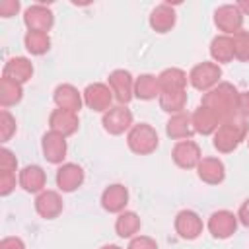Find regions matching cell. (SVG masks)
Returning <instances> with one entry per match:
<instances>
[{
  "label": "cell",
  "instance_id": "cell-14",
  "mask_svg": "<svg viewBox=\"0 0 249 249\" xmlns=\"http://www.w3.org/2000/svg\"><path fill=\"white\" fill-rule=\"evenodd\" d=\"M84 181V171L80 165L76 163H64L58 171H56V185L60 191L64 193H72L76 191Z\"/></svg>",
  "mask_w": 249,
  "mask_h": 249
},
{
  "label": "cell",
  "instance_id": "cell-33",
  "mask_svg": "<svg viewBox=\"0 0 249 249\" xmlns=\"http://www.w3.org/2000/svg\"><path fill=\"white\" fill-rule=\"evenodd\" d=\"M14 132H16V121H14V117L6 109H2V115H0V134H2V140L6 142Z\"/></svg>",
  "mask_w": 249,
  "mask_h": 249
},
{
  "label": "cell",
  "instance_id": "cell-20",
  "mask_svg": "<svg viewBox=\"0 0 249 249\" xmlns=\"http://www.w3.org/2000/svg\"><path fill=\"white\" fill-rule=\"evenodd\" d=\"M54 101H56L58 109H64V111H70V113H78L80 107H82V97H80L78 89L72 88L70 84L58 86L54 89Z\"/></svg>",
  "mask_w": 249,
  "mask_h": 249
},
{
  "label": "cell",
  "instance_id": "cell-28",
  "mask_svg": "<svg viewBox=\"0 0 249 249\" xmlns=\"http://www.w3.org/2000/svg\"><path fill=\"white\" fill-rule=\"evenodd\" d=\"M115 230L121 237H132L140 230V218L134 212H123L115 222Z\"/></svg>",
  "mask_w": 249,
  "mask_h": 249
},
{
  "label": "cell",
  "instance_id": "cell-37",
  "mask_svg": "<svg viewBox=\"0 0 249 249\" xmlns=\"http://www.w3.org/2000/svg\"><path fill=\"white\" fill-rule=\"evenodd\" d=\"M18 10H19V2H16V0H4L0 4V16L2 18H12V16H16Z\"/></svg>",
  "mask_w": 249,
  "mask_h": 249
},
{
  "label": "cell",
  "instance_id": "cell-23",
  "mask_svg": "<svg viewBox=\"0 0 249 249\" xmlns=\"http://www.w3.org/2000/svg\"><path fill=\"white\" fill-rule=\"evenodd\" d=\"M45 171L39 165H27L19 171V185L27 191V193H37L45 187Z\"/></svg>",
  "mask_w": 249,
  "mask_h": 249
},
{
  "label": "cell",
  "instance_id": "cell-9",
  "mask_svg": "<svg viewBox=\"0 0 249 249\" xmlns=\"http://www.w3.org/2000/svg\"><path fill=\"white\" fill-rule=\"evenodd\" d=\"M237 228V216H233L231 212L228 210H218L210 216L208 220V230L214 237L218 239H226L230 237Z\"/></svg>",
  "mask_w": 249,
  "mask_h": 249
},
{
  "label": "cell",
  "instance_id": "cell-39",
  "mask_svg": "<svg viewBox=\"0 0 249 249\" xmlns=\"http://www.w3.org/2000/svg\"><path fill=\"white\" fill-rule=\"evenodd\" d=\"M239 113L243 117H249V91L239 93Z\"/></svg>",
  "mask_w": 249,
  "mask_h": 249
},
{
  "label": "cell",
  "instance_id": "cell-7",
  "mask_svg": "<svg viewBox=\"0 0 249 249\" xmlns=\"http://www.w3.org/2000/svg\"><path fill=\"white\" fill-rule=\"evenodd\" d=\"M109 88L115 93V99L119 103H128L132 99L134 93V84H132V76L126 70H115L109 76Z\"/></svg>",
  "mask_w": 249,
  "mask_h": 249
},
{
  "label": "cell",
  "instance_id": "cell-13",
  "mask_svg": "<svg viewBox=\"0 0 249 249\" xmlns=\"http://www.w3.org/2000/svg\"><path fill=\"white\" fill-rule=\"evenodd\" d=\"M43 154L47 158V161L51 163H60L66 156V140L62 134L49 130L43 136Z\"/></svg>",
  "mask_w": 249,
  "mask_h": 249
},
{
  "label": "cell",
  "instance_id": "cell-34",
  "mask_svg": "<svg viewBox=\"0 0 249 249\" xmlns=\"http://www.w3.org/2000/svg\"><path fill=\"white\" fill-rule=\"evenodd\" d=\"M16 187V173L14 171H0V195H10Z\"/></svg>",
  "mask_w": 249,
  "mask_h": 249
},
{
  "label": "cell",
  "instance_id": "cell-22",
  "mask_svg": "<svg viewBox=\"0 0 249 249\" xmlns=\"http://www.w3.org/2000/svg\"><path fill=\"white\" fill-rule=\"evenodd\" d=\"M167 134L175 140H189L195 134L193 117L185 113H177L175 117H171L167 123Z\"/></svg>",
  "mask_w": 249,
  "mask_h": 249
},
{
  "label": "cell",
  "instance_id": "cell-18",
  "mask_svg": "<svg viewBox=\"0 0 249 249\" xmlns=\"http://www.w3.org/2000/svg\"><path fill=\"white\" fill-rule=\"evenodd\" d=\"M222 124V119L210 111L208 107L200 105L195 115H193V126H195V132H200V134H210L214 130H218V126Z\"/></svg>",
  "mask_w": 249,
  "mask_h": 249
},
{
  "label": "cell",
  "instance_id": "cell-31",
  "mask_svg": "<svg viewBox=\"0 0 249 249\" xmlns=\"http://www.w3.org/2000/svg\"><path fill=\"white\" fill-rule=\"evenodd\" d=\"M19 99H21V84H16V82L2 76V82H0V103H2V107L14 105Z\"/></svg>",
  "mask_w": 249,
  "mask_h": 249
},
{
  "label": "cell",
  "instance_id": "cell-40",
  "mask_svg": "<svg viewBox=\"0 0 249 249\" xmlns=\"http://www.w3.org/2000/svg\"><path fill=\"white\" fill-rule=\"evenodd\" d=\"M237 218L241 220V224L243 226H247L249 228V198L241 204V208H239V214H237Z\"/></svg>",
  "mask_w": 249,
  "mask_h": 249
},
{
  "label": "cell",
  "instance_id": "cell-38",
  "mask_svg": "<svg viewBox=\"0 0 249 249\" xmlns=\"http://www.w3.org/2000/svg\"><path fill=\"white\" fill-rule=\"evenodd\" d=\"M0 249H25V245L19 237H4L0 243Z\"/></svg>",
  "mask_w": 249,
  "mask_h": 249
},
{
  "label": "cell",
  "instance_id": "cell-5",
  "mask_svg": "<svg viewBox=\"0 0 249 249\" xmlns=\"http://www.w3.org/2000/svg\"><path fill=\"white\" fill-rule=\"evenodd\" d=\"M214 21L218 25L220 31L224 33H230V35H235L237 31H241V25H243V14L239 12L237 6H231V4H226V6H220L214 14Z\"/></svg>",
  "mask_w": 249,
  "mask_h": 249
},
{
  "label": "cell",
  "instance_id": "cell-29",
  "mask_svg": "<svg viewBox=\"0 0 249 249\" xmlns=\"http://www.w3.org/2000/svg\"><path fill=\"white\" fill-rule=\"evenodd\" d=\"M187 101L185 91H161L160 93V105L167 113H181Z\"/></svg>",
  "mask_w": 249,
  "mask_h": 249
},
{
  "label": "cell",
  "instance_id": "cell-6",
  "mask_svg": "<svg viewBox=\"0 0 249 249\" xmlns=\"http://www.w3.org/2000/svg\"><path fill=\"white\" fill-rule=\"evenodd\" d=\"M173 161L183 167V169H191L196 167L200 163V148L196 142L193 140H179L173 148Z\"/></svg>",
  "mask_w": 249,
  "mask_h": 249
},
{
  "label": "cell",
  "instance_id": "cell-4",
  "mask_svg": "<svg viewBox=\"0 0 249 249\" xmlns=\"http://www.w3.org/2000/svg\"><path fill=\"white\" fill-rule=\"evenodd\" d=\"M220 76H222V70L216 62H200L191 70L189 80H191L193 88L204 91V89H210L212 86H216Z\"/></svg>",
  "mask_w": 249,
  "mask_h": 249
},
{
  "label": "cell",
  "instance_id": "cell-25",
  "mask_svg": "<svg viewBox=\"0 0 249 249\" xmlns=\"http://www.w3.org/2000/svg\"><path fill=\"white\" fill-rule=\"evenodd\" d=\"M173 23H175V12H173V8H169L167 4L158 6V8L152 12V16H150V25H152L156 31H160V33L169 31V29L173 27Z\"/></svg>",
  "mask_w": 249,
  "mask_h": 249
},
{
  "label": "cell",
  "instance_id": "cell-3",
  "mask_svg": "<svg viewBox=\"0 0 249 249\" xmlns=\"http://www.w3.org/2000/svg\"><path fill=\"white\" fill-rule=\"evenodd\" d=\"M128 148L140 156L152 154L158 148V132L146 123L134 124L128 132Z\"/></svg>",
  "mask_w": 249,
  "mask_h": 249
},
{
  "label": "cell",
  "instance_id": "cell-1",
  "mask_svg": "<svg viewBox=\"0 0 249 249\" xmlns=\"http://www.w3.org/2000/svg\"><path fill=\"white\" fill-rule=\"evenodd\" d=\"M202 105L214 111L222 123H226L235 119V113L239 111V93L231 84H218L202 97Z\"/></svg>",
  "mask_w": 249,
  "mask_h": 249
},
{
  "label": "cell",
  "instance_id": "cell-19",
  "mask_svg": "<svg viewBox=\"0 0 249 249\" xmlns=\"http://www.w3.org/2000/svg\"><path fill=\"white\" fill-rule=\"evenodd\" d=\"M196 169H198V177H200L204 183H210V185L222 183L224 177H226L224 163H222L218 158H202L200 163L196 165Z\"/></svg>",
  "mask_w": 249,
  "mask_h": 249
},
{
  "label": "cell",
  "instance_id": "cell-21",
  "mask_svg": "<svg viewBox=\"0 0 249 249\" xmlns=\"http://www.w3.org/2000/svg\"><path fill=\"white\" fill-rule=\"evenodd\" d=\"M128 202V191L123 185H111L101 195V204L109 212H121Z\"/></svg>",
  "mask_w": 249,
  "mask_h": 249
},
{
  "label": "cell",
  "instance_id": "cell-11",
  "mask_svg": "<svg viewBox=\"0 0 249 249\" xmlns=\"http://www.w3.org/2000/svg\"><path fill=\"white\" fill-rule=\"evenodd\" d=\"M130 124H132V113H130L126 107H123V105L111 107V109L103 115V126H105V130L111 132V134H121V132H124Z\"/></svg>",
  "mask_w": 249,
  "mask_h": 249
},
{
  "label": "cell",
  "instance_id": "cell-32",
  "mask_svg": "<svg viewBox=\"0 0 249 249\" xmlns=\"http://www.w3.org/2000/svg\"><path fill=\"white\" fill-rule=\"evenodd\" d=\"M231 45H233V58L239 60H249V31H237L231 35Z\"/></svg>",
  "mask_w": 249,
  "mask_h": 249
},
{
  "label": "cell",
  "instance_id": "cell-36",
  "mask_svg": "<svg viewBox=\"0 0 249 249\" xmlns=\"http://www.w3.org/2000/svg\"><path fill=\"white\" fill-rule=\"evenodd\" d=\"M128 249H158V243L152 239V237H146V235H138L130 241Z\"/></svg>",
  "mask_w": 249,
  "mask_h": 249
},
{
  "label": "cell",
  "instance_id": "cell-15",
  "mask_svg": "<svg viewBox=\"0 0 249 249\" xmlns=\"http://www.w3.org/2000/svg\"><path fill=\"white\" fill-rule=\"evenodd\" d=\"M35 210L43 218L53 220V218H56L62 212V198L54 191H43L37 196V200H35Z\"/></svg>",
  "mask_w": 249,
  "mask_h": 249
},
{
  "label": "cell",
  "instance_id": "cell-27",
  "mask_svg": "<svg viewBox=\"0 0 249 249\" xmlns=\"http://www.w3.org/2000/svg\"><path fill=\"white\" fill-rule=\"evenodd\" d=\"M210 54L214 60L218 62H230L233 60V45H231V37L228 35H220L212 39L210 45Z\"/></svg>",
  "mask_w": 249,
  "mask_h": 249
},
{
  "label": "cell",
  "instance_id": "cell-12",
  "mask_svg": "<svg viewBox=\"0 0 249 249\" xmlns=\"http://www.w3.org/2000/svg\"><path fill=\"white\" fill-rule=\"evenodd\" d=\"M175 230L183 239H195L202 233V220L193 210H181L175 218Z\"/></svg>",
  "mask_w": 249,
  "mask_h": 249
},
{
  "label": "cell",
  "instance_id": "cell-8",
  "mask_svg": "<svg viewBox=\"0 0 249 249\" xmlns=\"http://www.w3.org/2000/svg\"><path fill=\"white\" fill-rule=\"evenodd\" d=\"M111 99H113V91L105 84H91L84 91V101L93 111H105L107 113L111 109L109 107L111 105Z\"/></svg>",
  "mask_w": 249,
  "mask_h": 249
},
{
  "label": "cell",
  "instance_id": "cell-24",
  "mask_svg": "<svg viewBox=\"0 0 249 249\" xmlns=\"http://www.w3.org/2000/svg\"><path fill=\"white\" fill-rule=\"evenodd\" d=\"M158 84L161 91H185L187 76L179 68H167L158 76Z\"/></svg>",
  "mask_w": 249,
  "mask_h": 249
},
{
  "label": "cell",
  "instance_id": "cell-35",
  "mask_svg": "<svg viewBox=\"0 0 249 249\" xmlns=\"http://www.w3.org/2000/svg\"><path fill=\"white\" fill-rule=\"evenodd\" d=\"M16 165H18V160L14 158V154L6 148L0 150V169L2 171H16Z\"/></svg>",
  "mask_w": 249,
  "mask_h": 249
},
{
  "label": "cell",
  "instance_id": "cell-41",
  "mask_svg": "<svg viewBox=\"0 0 249 249\" xmlns=\"http://www.w3.org/2000/svg\"><path fill=\"white\" fill-rule=\"evenodd\" d=\"M235 6L239 8V12H241L243 16H245V14L249 16V2H239V4H235Z\"/></svg>",
  "mask_w": 249,
  "mask_h": 249
},
{
  "label": "cell",
  "instance_id": "cell-16",
  "mask_svg": "<svg viewBox=\"0 0 249 249\" xmlns=\"http://www.w3.org/2000/svg\"><path fill=\"white\" fill-rule=\"evenodd\" d=\"M49 124H51V130H54L62 136H68V134L76 132L80 123H78L76 113H70V111H64V109H54L51 113Z\"/></svg>",
  "mask_w": 249,
  "mask_h": 249
},
{
  "label": "cell",
  "instance_id": "cell-30",
  "mask_svg": "<svg viewBox=\"0 0 249 249\" xmlns=\"http://www.w3.org/2000/svg\"><path fill=\"white\" fill-rule=\"evenodd\" d=\"M23 41H25V49L31 54H43L51 47V39L43 31H27V35H25Z\"/></svg>",
  "mask_w": 249,
  "mask_h": 249
},
{
  "label": "cell",
  "instance_id": "cell-42",
  "mask_svg": "<svg viewBox=\"0 0 249 249\" xmlns=\"http://www.w3.org/2000/svg\"><path fill=\"white\" fill-rule=\"evenodd\" d=\"M101 249H121L119 245H105V247H101Z\"/></svg>",
  "mask_w": 249,
  "mask_h": 249
},
{
  "label": "cell",
  "instance_id": "cell-17",
  "mask_svg": "<svg viewBox=\"0 0 249 249\" xmlns=\"http://www.w3.org/2000/svg\"><path fill=\"white\" fill-rule=\"evenodd\" d=\"M33 74V66L27 58L23 56H16V58H10L4 66V78L16 82V84H23L31 78Z\"/></svg>",
  "mask_w": 249,
  "mask_h": 249
},
{
  "label": "cell",
  "instance_id": "cell-10",
  "mask_svg": "<svg viewBox=\"0 0 249 249\" xmlns=\"http://www.w3.org/2000/svg\"><path fill=\"white\" fill-rule=\"evenodd\" d=\"M23 21H25L29 31H43V33H47L53 27V12L49 8H45V6H41V4H35V6L25 10Z\"/></svg>",
  "mask_w": 249,
  "mask_h": 249
},
{
  "label": "cell",
  "instance_id": "cell-2",
  "mask_svg": "<svg viewBox=\"0 0 249 249\" xmlns=\"http://www.w3.org/2000/svg\"><path fill=\"white\" fill-rule=\"evenodd\" d=\"M247 136V124L245 121H226L218 126V130L214 132V148L228 154L231 150H235L239 146V142Z\"/></svg>",
  "mask_w": 249,
  "mask_h": 249
},
{
  "label": "cell",
  "instance_id": "cell-26",
  "mask_svg": "<svg viewBox=\"0 0 249 249\" xmlns=\"http://www.w3.org/2000/svg\"><path fill=\"white\" fill-rule=\"evenodd\" d=\"M160 93H161V89H160L158 78L152 74H142L134 84V95L140 99H154Z\"/></svg>",
  "mask_w": 249,
  "mask_h": 249
}]
</instances>
